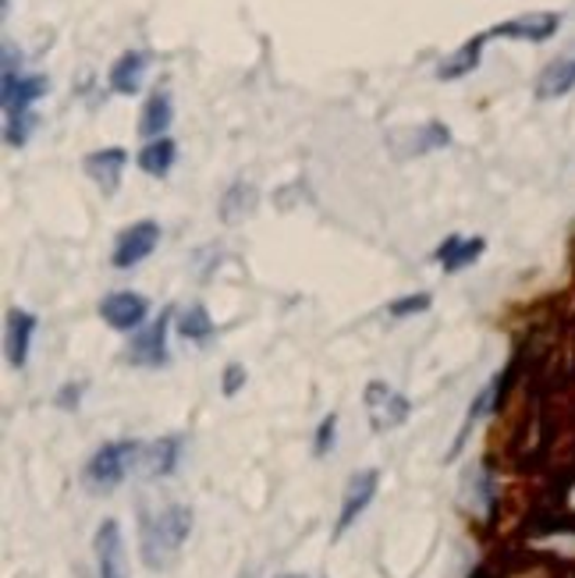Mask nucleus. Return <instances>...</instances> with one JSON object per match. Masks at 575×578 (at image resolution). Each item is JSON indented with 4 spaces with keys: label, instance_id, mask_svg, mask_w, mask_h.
I'll return each instance as SVG.
<instances>
[{
    "label": "nucleus",
    "instance_id": "obj_1",
    "mask_svg": "<svg viewBox=\"0 0 575 578\" xmlns=\"http://www.w3.org/2000/svg\"><path fill=\"white\" fill-rule=\"evenodd\" d=\"M192 532V507L171 504L157 515H142V561L146 568H167L178 557V550L185 546Z\"/></svg>",
    "mask_w": 575,
    "mask_h": 578
},
{
    "label": "nucleus",
    "instance_id": "obj_2",
    "mask_svg": "<svg viewBox=\"0 0 575 578\" xmlns=\"http://www.w3.org/2000/svg\"><path fill=\"white\" fill-rule=\"evenodd\" d=\"M139 458V443L136 440H114L92 454L86 465V487L92 493H111L117 482L128 476L132 462Z\"/></svg>",
    "mask_w": 575,
    "mask_h": 578
},
{
    "label": "nucleus",
    "instance_id": "obj_3",
    "mask_svg": "<svg viewBox=\"0 0 575 578\" xmlns=\"http://www.w3.org/2000/svg\"><path fill=\"white\" fill-rule=\"evenodd\" d=\"M157 246H160V224L157 221L132 224L114 241V266L117 271H132V266H139Z\"/></svg>",
    "mask_w": 575,
    "mask_h": 578
},
{
    "label": "nucleus",
    "instance_id": "obj_4",
    "mask_svg": "<svg viewBox=\"0 0 575 578\" xmlns=\"http://www.w3.org/2000/svg\"><path fill=\"white\" fill-rule=\"evenodd\" d=\"M366 412H370L373 429H377V434H384V429H395V426L405 423L409 412H412V405H409V398H401V394L395 391V387L373 380V384L366 387Z\"/></svg>",
    "mask_w": 575,
    "mask_h": 578
},
{
    "label": "nucleus",
    "instance_id": "obj_5",
    "mask_svg": "<svg viewBox=\"0 0 575 578\" xmlns=\"http://www.w3.org/2000/svg\"><path fill=\"white\" fill-rule=\"evenodd\" d=\"M377 482H380V473L377 468H366V473H355L349 479V487H345V501H341V515H338V526H334V536H345L352 529V522L363 515L370 507L373 493H377Z\"/></svg>",
    "mask_w": 575,
    "mask_h": 578
},
{
    "label": "nucleus",
    "instance_id": "obj_6",
    "mask_svg": "<svg viewBox=\"0 0 575 578\" xmlns=\"http://www.w3.org/2000/svg\"><path fill=\"white\" fill-rule=\"evenodd\" d=\"M128 362L136 366H150L160 369L167 362V313H160V319H153L150 327L139 330L128 344Z\"/></svg>",
    "mask_w": 575,
    "mask_h": 578
},
{
    "label": "nucleus",
    "instance_id": "obj_7",
    "mask_svg": "<svg viewBox=\"0 0 575 578\" xmlns=\"http://www.w3.org/2000/svg\"><path fill=\"white\" fill-rule=\"evenodd\" d=\"M561 25V15L554 11H533V15H518L512 22H501L493 25L487 36H504V39H526V43H543V39H551Z\"/></svg>",
    "mask_w": 575,
    "mask_h": 578
},
{
    "label": "nucleus",
    "instance_id": "obj_8",
    "mask_svg": "<svg viewBox=\"0 0 575 578\" xmlns=\"http://www.w3.org/2000/svg\"><path fill=\"white\" fill-rule=\"evenodd\" d=\"M146 313H150V302L139 291H114L100 302V316L114 330H136L146 319Z\"/></svg>",
    "mask_w": 575,
    "mask_h": 578
},
{
    "label": "nucleus",
    "instance_id": "obj_9",
    "mask_svg": "<svg viewBox=\"0 0 575 578\" xmlns=\"http://www.w3.org/2000/svg\"><path fill=\"white\" fill-rule=\"evenodd\" d=\"M97 568H100V578H128L122 526H117L114 518H107L97 529Z\"/></svg>",
    "mask_w": 575,
    "mask_h": 578
},
{
    "label": "nucleus",
    "instance_id": "obj_10",
    "mask_svg": "<svg viewBox=\"0 0 575 578\" xmlns=\"http://www.w3.org/2000/svg\"><path fill=\"white\" fill-rule=\"evenodd\" d=\"M128 164V153L122 146H111V150H97L86 156V174L92 181H97L107 196L117 192V185H122V171Z\"/></svg>",
    "mask_w": 575,
    "mask_h": 578
},
{
    "label": "nucleus",
    "instance_id": "obj_11",
    "mask_svg": "<svg viewBox=\"0 0 575 578\" xmlns=\"http://www.w3.org/2000/svg\"><path fill=\"white\" fill-rule=\"evenodd\" d=\"M572 89H575V50L561 53L558 61L547 64L540 83H537V97L540 100H558V97H565V92H572Z\"/></svg>",
    "mask_w": 575,
    "mask_h": 578
},
{
    "label": "nucleus",
    "instance_id": "obj_12",
    "mask_svg": "<svg viewBox=\"0 0 575 578\" xmlns=\"http://www.w3.org/2000/svg\"><path fill=\"white\" fill-rule=\"evenodd\" d=\"M484 249H487L484 238H459V235H451L445 246L437 249V263L445 266V274H459L462 266L476 263L479 255H484Z\"/></svg>",
    "mask_w": 575,
    "mask_h": 578
},
{
    "label": "nucleus",
    "instance_id": "obj_13",
    "mask_svg": "<svg viewBox=\"0 0 575 578\" xmlns=\"http://www.w3.org/2000/svg\"><path fill=\"white\" fill-rule=\"evenodd\" d=\"M36 334V316L25 313V309H11L8 313V359L11 366H25V355H29V341Z\"/></svg>",
    "mask_w": 575,
    "mask_h": 578
},
{
    "label": "nucleus",
    "instance_id": "obj_14",
    "mask_svg": "<svg viewBox=\"0 0 575 578\" xmlns=\"http://www.w3.org/2000/svg\"><path fill=\"white\" fill-rule=\"evenodd\" d=\"M171 117H175V103H171V92L167 89H157L150 100L142 106V117H139V136L142 139H164L160 131L171 128Z\"/></svg>",
    "mask_w": 575,
    "mask_h": 578
},
{
    "label": "nucleus",
    "instance_id": "obj_15",
    "mask_svg": "<svg viewBox=\"0 0 575 578\" xmlns=\"http://www.w3.org/2000/svg\"><path fill=\"white\" fill-rule=\"evenodd\" d=\"M142 75H146V53L128 50V53H122V58L114 61V68H111V89L122 92V97H136L139 86H142Z\"/></svg>",
    "mask_w": 575,
    "mask_h": 578
},
{
    "label": "nucleus",
    "instance_id": "obj_16",
    "mask_svg": "<svg viewBox=\"0 0 575 578\" xmlns=\"http://www.w3.org/2000/svg\"><path fill=\"white\" fill-rule=\"evenodd\" d=\"M487 33L484 36H473L470 43H462L459 50L451 53L448 61H440V68H437V78H445V83H454V78H462V75H470L476 64H479V53H484V43H487Z\"/></svg>",
    "mask_w": 575,
    "mask_h": 578
},
{
    "label": "nucleus",
    "instance_id": "obj_17",
    "mask_svg": "<svg viewBox=\"0 0 575 578\" xmlns=\"http://www.w3.org/2000/svg\"><path fill=\"white\" fill-rule=\"evenodd\" d=\"M175 160H178V146L175 142H171V139H153L150 146H142L139 167L146 174H153V178H164V174L175 167Z\"/></svg>",
    "mask_w": 575,
    "mask_h": 578
},
{
    "label": "nucleus",
    "instance_id": "obj_18",
    "mask_svg": "<svg viewBox=\"0 0 575 578\" xmlns=\"http://www.w3.org/2000/svg\"><path fill=\"white\" fill-rule=\"evenodd\" d=\"M182 454V437H164L146 451V473L150 476H171Z\"/></svg>",
    "mask_w": 575,
    "mask_h": 578
},
{
    "label": "nucleus",
    "instance_id": "obj_19",
    "mask_svg": "<svg viewBox=\"0 0 575 578\" xmlns=\"http://www.w3.org/2000/svg\"><path fill=\"white\" fill-rule=\"evenodd\" d=\"M493 387H498V384H487V387H484V391H479V394H476V401H473V405H470V412H465V423H462V429H459V437H454V443H451V451H448V462H451V458H459V454H462V448H465V443H470V434H473V426H476L479 419H484V412L490 409Z\"/></svg>",
    "mask_w": 575,
    "mask_h": 578
},
{
    "label": "nucleus",
    "instance_id": "obj_20",
    "mask_svg": "<svg viewBox=\"0 0 575 578\" xmlns=\"http://www.w3.org/2000/svg\"><path fill=\"white\" fill-rule=\"evenodd\" d=\"M178 334L185 341H210V334H213V319H210V313L203 305H189L182 313V319H178Z\"/></svg>",
    "mask_w": 575,
    "mask_h": 578
},
{
    "label": "nucleus",
    "instance_id": "obj_21",
    "mask_svg": "<svg viewBox=\"0 0 575 578\" xmlns=\"http://www.w3.org/2000/svg\"><path fill=\"white\" fill-rule=\"evenodd\" d=\"M252 203H257V192H252L249 185H232V192L224 196V203H221V213H224V221L227 224H235L238 217H246V213L252 210Z\"/></svg>",
    "mask_w": 575,
    "mask_h": 578
},
{
    "label": "nucleus",
    "instance_id": "obj_22",
    "mask_svg": "<svg viewBox=\"0 0 575 578\" xmlns=\"http://www.w3.org/2000/svg\"><path fill=\"white\" fill-rule=\"evenodd\" d=\"M470 482H473V501L470 504L487 515V511L493 507V482H490V476L484 473V468H476V476H470Z\"/></svg>",
    "mask_w": 575,
    "mask_h": 578
},
{
    "label": "nucleus",
    "instance_id": "obj_23",
    "mask_svg": "<svg viewBox=\"0 0 575 578\" xmlns=\"http://www.w3.org/2000/svg\"><path fill=\"white\" fill-rule=\"evenodd\" d=\"M451 136H448V128L440 125V121H430V125L423 128V139L416 142V153H426V150H437V146H448Z\"/></svg>",
    "mask_w": 575,
    "mask_h": 578
},
{
    "label": "nucleus",
    "instance_id": "obj_24",
    "mask_svg": "<svg viewBox=\"0 0 575 578\" xmlns=\"http://www.w3.org/2000/svg\"><path fill=\"white\" fill-rule=\"evenodd\" d=\"M334 434H338V415H327V419L320 423V429H316V443H313L316 458H324V454L334 448Z\"/></svg>",
    "mask_w": 575,
    "mask_h": 578
},
{
    "label": "nucleus",
    "instance_id": "obj_25",
    "mask_svg": "<svg viewBox=\"0 0 575 578\" xmlns=\"http://www.w3.org/2000/svg\"><path fill=\"white\" fill-rule=\"evenodd\" d=\"M430 294H409V299H398L395 305H391V316H412V313H426L430 309Z\"/></svg>",
    "mask_w": 575,
    "mask_h": 578
},
{
    "label": "nucleus",
    "instance_id": "obj_26",
    "mask_svg": "<svg viewBox=\"0 0 575 578\" xmlns=\"http://www.w3.org/2000/svg\"><path fill=\"white\" fill-rule=\"evenodd\" d=\"M246 387V366H238V362H232V366L224 369V394L235 398L238 391Z\"/></svg>",
    "mask_w": 575,
    "mask_h": 578
},
{
    "label": "nucleus",
    "instance_id": "obj_27",
    "mask_svg": "<svg viewBox=\"0 0 575 578\" xmlns=\"http://www.w3.org/2000/svg\"><path fill=\"white\" fill-rule=\"evenodd\" d=\"M78 401H83V387H78V384L61 387V394H58V409H78Z\"/></svg>",
    "mask_w": 575,
    "mask_h": 578
},
{
    "label": "nucleus",
    "instance_id": "obj_28",
    "mask_svg": "<svg viewBox=\"0 0 575 578\" xmlns=\"http://www.w3.org/2000/svg\"><path fill=\"white\" fill-rule=\"evenodd\" d=\"M277 578H310V575H277Z\"/></svg>",
    "mask_w": 575,
    "mask_h": 578
}]
</instances>
